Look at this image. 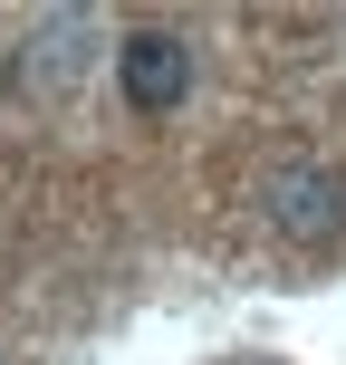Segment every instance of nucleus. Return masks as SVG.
<instances>
[{
  "mask_svg": "<svg viewBox=\"0 0 346 365\" xmlns=\"http://www.w3.org/2000/svg\"><path fill=\"white\" fill-rule=\"evenodd\" d=\"M116 87H126L135 115H173L183 96H193V48H183L173 29H135L126 48H116Z\"/></svg>",
  "mask_w": 346,
  "mask_h": 365,
  "instance_id": "1",
  "label": "nucleus"
},
{
  "mask_svg": "<svg viewBox=\"0 0 346 365\" xmlns=\"http://www.w3.org/2000/svg\"><path fill=\"white\" fill-rule=\"evenodd\" d=\"M270 212H279V231H298V240H317V231H337V212H346V192H337V173H317V164H289L270 182Z\"/></svg>",
  "mask_w": 346,
  "mask_h": 365,
  "instance_id": "2",
  "label": "nucleus"
}]
</instances>
